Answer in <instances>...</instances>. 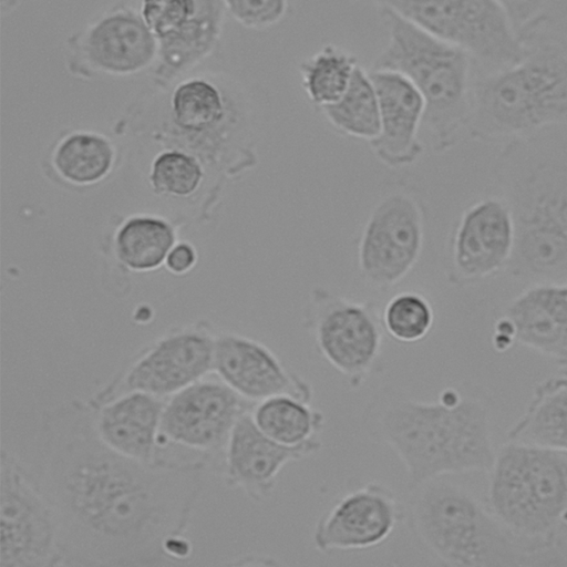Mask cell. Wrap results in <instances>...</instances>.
Returning a JSON list of instances; mask_svg holds the SVG:
<instances>
[{"instance_id":"obj_30","label":"cell","mask_w":567,"mask_h":567,"mask_svg":"<svg viewBox=\"0 0 567 567\" xmlns=\"http://www.w3.org/2000/svg\"><path fill=\"white\" fill-rule=\"evenodd\" d=\"M434 308L420 291L406 290L392 296L381 311L384 332L401 343L425 339L434 324Z\"/></svg>"},{"instance_id":"obj_28","label":"cell","mask_w":567,"mask_h":567,"mask_svg":"<svg viewBox=\"0 0 567 567\" xmlns=\"http://www.w3.org/2000/svg\"><path fill=\"white\" fill-rule=\"evenodd\" d=\"M359 65L352 52L334 43L322 45L298 62L301 87L317 111L344 94Z\"/></svg>"},{"instance_id":"obj_10","label":"cell","mask_w":567,"mask_h":567,"mask_svg":"<svg viewBox=\"0 0 567 567\" xmlns=\"http://www.w3.org/2000/svg\"><path fill=\"white\" fill-rule=\"evenodd\" d=\"M302 324L318 354L351 389L361 388L382 370L384 329L373 301L316 287L302 310Z\"/></svg>"},{"instance_id":"obj_8","label":"cell","mask_w":567,"mask_h":567,"mask_svg":"<svg viewBox=\"0 0 567 567\" xmlns=\"http://www.w3.org/2000/svg\"><path fill=\"white\" fill-rule=\"evenodd\" d=\"M487 507L514 535L554 546L567 515V457L554 450L511 441L489 468Z\"/></svg>"},{"instance_id":"obj_27","label":"cell","mask_w":567,"mask_h":567,"mask_svg":"<svg viewBox=\"0 0 567 567\" xmlns=\"http://www.w3.org/2000/svg\"><path fill=\"white\" fill-rule=\"evenodd\" d=\"M251 416L259 430L275 442L299 447L321 439L324 415L310 402L293 395H275L257 402Z\"/></svg>"},{"instance_id":"obj_21","label":"cell","mask_w":567,"mask_h":567,"mask_svg":"<svg viewBox=\"0 0 567 567\" xmlns=\"http://www.w3.org/2000/svg\"><path fill=\"white\" fill-rule=\"evenodd\" d=\"M321 449V439L299 447L275 442L259 430L249 411L234 426L220 474L228 487L264 502L271 496L287 464L313 456Z\"/></svg>"},{"instance_id":"obj_9","label":"cell","mask_w":567,"mask_h":567,"mask_svg":"<svg viewBox=\"0 0 567 567\" xmlns=\"http://www.w3.org/2000/svg\"><path fill=\"white\" fill-rule=\"evenodd\" d=\"M427 207L419 187L393 181L380 190L362 221L354 246L361 282L384 292L419 264L425 244Z\"/></svg>"},{"instance_id":"obj_1","label":"cell","mask_w":567,"mask_h":567,"mask_svg":"<svg viewBox=\"0 0 567 567\" xmlns=\"http://www.w3.org/2000/svg\"><path fill=\"white\" fill-rule=\"evenodd\" d=\"M39 481L61 529L64 566H159L188 557L184 533L208 464H144L110 449L87 401L48 411Z\"/></svg>"},{"instance_id":"obj_26","label":"cell","mask_w":567,"mask_h":567,"mask_svg":"<svg viewBox=\"0 0 567 567\" xmlns=\"http://www.w3.org/2000/svg\"><path fill=\"white\" fill-rule=\"evenodd\" d=\"M506 437L567 454V371L537 384Z\"/></svg>"},{"instance_id":"obj_11","label":"cell","mask_w":567,"mask_h":567,"mask_svg":"<svg viewBox=\"0 0 567 567\" xmlns=\"http://www.w3.org/2000/svg\"><path fill=\"white\" fill-rule=\"evenodd\" d=\"M386 2L429 33L470 55L477 73L506 68L524 53L523 37L502 1Z\"/></svg>"},{"instance_id":"obj_16","label":"cell","mask_w":567,"mask_h":567,"mask_svg":"<svg viewBox=\"0 0 567 567\" xmlns=\"http://www.w3.org/2000/svg\"><path fill=\"white\" fill-rule=\"evenodd\" d=\"M158 54L150 84L164 85L205 64L219 49L227 17L225 1H141Z\"/></svg>"},{"instance_id":"obj_4","label":"cell","mask_w":567,"mask_h":567,"mask_svg":"<svg viewBox=\"0 0 567 567\" xmlns=\"http://www.w3.org/2000/svg\"><path fill=\"white\" fill-rule=\"evenodd\" d=\"M515 227L507 268L527 285L567 279V143L545 135L508 141L493 167Z\"/></svg>"},{"instance_id":"obj_24","label":"cell","mask_w":567,"mask_h":567,"mask_svg":"<svg viewBox=\"0 0 567 567\" xmlns=\"http://www.w3.org/2000/svg\"><path fill=\"white\" fill-rule=\"evenodd\" d=\"M166 399L130 391L102 402L87 400L97 435L110 449L134 461L159 460V429Z\"/></svg>"},{"instance_id":"obj_31","label":"cell","mask_w":567,"mask_h":567,"mask_svg":"<svg viewBox=\"0 0 567 567\" xmlns=\"http://www.w3.org/2000/svg\"><path fill=\"white\" fill-rule=\"evenodd\" d=\"M225 6L231 18L252 30L277 25L289 10V2L284 0H226Z\"/></svg>"},{"instance_id":"obj_12","label":"cell","mask_w":567,"mask_h":567,"mask_svg":"<svg viewBox=\"0 0 567 567\" xmlns=\"http://www.w3.org/2000/svg\"><path fill=\"white\" fill-rule=\"evenodd\" d=\"M64 566L55 509L39 477L11 452L0 456V567Z\"/></svg>"},{"instance_id":"obj_23","label":"cell","mask_w":567,"mask_h":567,"mask_svg":"<svg viewBox=\"0 0 567 567\" xmlns=\"http://www.w3.org/2000/svg\"><path fill=\"white\" fill-rule=\"evenodd\" d=\"M515 343L567 367V279L527 285L502 310Z\"/></svg>"},{"instance_id":"obj_22","label":"cell","mask_w":567,"mask_h":567,"mask_svg":"<svg viewBox=\"0 0 567 567\" xmlns=\"http://www.w3.org/2000/svg\"><path fill=\"white\" fill-rule=\"evenodd\" d=\"M378 93L380 131L369 143L375 158L390 168L416 163L425 151L420 137L425 103L414 85L402 74L368 69Z\"/></svg>"},{"instance_id":"obj_29","label":"cell","mask_w":567,"mask_h":567,"mask_svg":"<svg viewBox=\"0 0 567 567\" xmlns=\"http://www.w3.org/2000/svg\"><path fill=\"white\" fill-rule=\"evenodd\" d=\"M319 112L342 135L372 142L380 131V113L378 93L369 71L359 65L344 94Z\"/></svg>"},{"instance_id":"obj_25","label":"cell","mask_w":567,"mask_h":567,"mask_svg":"<svg viewBox=\"0 0 567 567\" xmlns=\"http://www.w3.org/2000/svg\"><path fill=\"white\" fill-rule=\"evenodd\" d=\"M186 224L164 213L117 215L102 239L104 257L120 271L145 275L164 267Z\"/></svg>"},{"instance_id":"obj_15","label":"cell","mask_w":567,"mask_h":567,"mask_svg":"<svg viewBox=\"0 0 567 567\" xmlns=\"http://www.w3.org/2000/svg\"><path fill=\"white\" fill-rule=\"evenodd\" d=\"M255 404L209 374L166 399L159 450L172 444L195 452L209 468L221 473L234 426Z\"/></svg>"},{"instance_id":"obj_5","label":"cell","mask_w":567,"mask_h":567,"mask_svg":"<svg viewBox=\"0 0 567 567\" xmlns=\"http://www.w3.org/2000/svg\"><path fill=\"white\" fill-rule=\"evenodd\" d=\"M545 14L523 33L515 63L476 73L467 135L476 141L517 140L567 127V37L547 30Z\"/></svg>"},{"instance_id":"obj_20","label":"cell","mask_w":567,"mask_h":567,"mask_svg":"<svg viewBox=\"0 0 567 567\" xmlns=\"http://www.w3.org/2000/svg\"><path fill=\"white\" fill-rule=\"evenodd\" d=\"M125 159L123 144L105 131L73 126L62 130L45 147L40 166L54 185L86 193L106 184Z\"/></svg>"},{"instance_id":"obj_17","label":"cell","mask_w":567,"mask_h":567,"mask_svg":"<svg viewBox=\"0 0 567 567\" xmlns=\"http://www.w3.org/2000/svg\"><path fill=\"white\" fill-rule=\"evenodd\" d=\"M515 249V227L501 195L481 197L457 216L446 239L444 275L454 287L474 286L506 272Z\"/></svg>"},{"instance_id":"obj_6","label":"cell","mask_w":567,"mask_h":567,"mask_svg":"<svg viewBox=\"0 0 567 567\" xmlns=\"http://www.w3.org/2000/svg\"><path fill=\"white\" fill-rule=\"evenodd\" d=\"M433 478L409 488L404 520L433 557L455 567L532 565L550 548L508 530L463 485Z\"/></svg>"},{"instance_id":"obj_3","label":"cell","mask_w":567,"mask_h":567,"mask_svg":"<svg viewBox=\"0 0 567 567\" xmlns=\"http://www.w3.org/2000/svg\"><path fill=\"white\" fill-rule=\"evenodd\" d=\"M491 417L488 399L471 384L447 386L435 401L383 386L365 406L362 425L372 441L396 454L410 488L446 475L489 471L496 453Z\"/></svg>"},{"instance_id":"obj_7","label":"cell","mask_w":567,"mask_h":567,"mask_svg":"<svg viewBox=\"0 0 567 567\" xmlns=\"http://www.w3.org/2000/svg\"><path fill=\"white\" fill-rule=\"evenodd\" d=\"M388 42L369 69L405 76L425 103L423 127L435 153L467 134L476 65L462 50L429 33L386 1L375 2Z\"/></svg>"},{"instance_id":"obj_13","label":"cell","mask_w":567,"mask_h":567,"mask_svg":"<svg viewBox=\"0 0 567 567\" xmlns=\"http://www.w3.org/2000/svg\"><path fill=\"white\" fill-rule=\"evenodd\" d=\"M157 40L140 2L117 1L91 17L65 40L64 66L74 78L132 76L151 71Z\"/></svg>"},{"instance_id":"obj_19","label":"cell","mask_w":567,"mask_h":567,"mask_svg":"<svg viewBox=\"0 0 567 567\" xmlns=\"http://www.w3.org/2000/svg\"><path fill=\"white\" fill-rule=\"evenodd\" d=\"M213 374L247 401L275 395L313 400L309 381L287 365L262 342L234 331H217Z\"/></svg>"},{"instance_id":"obj_18","label":"cell","mask_w":567,"mask_h":567,"mask_svg":"<svg viewBox=\"0 0 567 567\" xmlns=\"http://www.w3.org/2000/svg\"><path fill=\"white\" fill-rule=\"evenodd\" d=\"M404 508L392 489L369 482L339 496L317 520L312 542L320 553L368 549L385 542Z\"/></svg>"},{"instance_id":"obj_2","label":"cell","mask_w":567,"mask_h":567,"mask_svg":"<svg viewBox=\"0 0 567 567\" xmlns=\"http://www.w3.org/2000/svg\"><path fill=\"white\" fill-rule=\"evenodd\" d=\"M264 117L262 95L252 82L203 65L167 84H148L125 105L112 132L125 155L183 151L226 186L257 166Z\"/></svg>"},{"instance_id":"obj_33","label":"cell","mask_w":567,"mask_h":567,"mask_svg":"<svg viewBox=\"0 0 567 567\" xmlns=\"http://www.w3.org/2000/svg\"><path fill=\"white\" fill-rule=\"evenodd\" d=\"M554 548H558L557 554H565L567 556V515L565 516L555 538Z\"/></svg>"},{"instance_id":"obj_32","label":"cell","mask_w":567,"mask_h":567,"mask_svg":"<svg viewBox=\"0 0 567 567\" xmlns=\"http://www.w3.org/2000/svg\"><path fill=\"white\" fill-rule=\"evenodd\" d=\"M197 261L196 247L189 241L178 240L168 252L164 267L171 275L184 276L195 268Z\"/></svg>"},{"instance_id":"obj_14","label":"cell","mask_w":567,"mask_h":567,"mask_svg":"<svg viewBox=\"0 0 567 567\" xmlns=\"http://www.w3.org/2000/svg\"><path fill=\"white\" fill-rule=\"evenodd\" d=\"M217 330L207 320L168 329L135 353L91 399L102 402L117 394L141 391L167 399L213 374Z\"/></svg>"}]
</instances>
